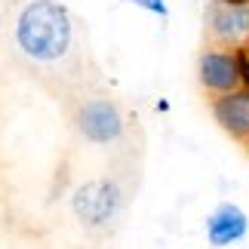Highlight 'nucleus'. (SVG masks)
Segmentation results:
<instances>
[{"label": "nucleus", "instance_id": "f257e3e1", "mask_svg": "<svg viewBox=\"0 0 249 249\" xmlns=\"http://www.w3.org/2000/svg\"><path fill=\"white\" fill-rule=\"evenodd\" d=\"M16 43L28 59L55 62L71 46V16L55 0H31L16 22Z\"/></svg>", "mask_w": 249, "mask_h": 249}, {"label": "nucleus", "instance_id": "f03ea898", "mask_svg": "<svg viewBox=\"0 0 249 249\" xmlns=\"http://www.w3.org/2000/svg\"><path fill=\"white\" fill-rule=\"evenodd\" d=\"M243 74H246V53L243 50H225V46L213 43L200 53L197 77H200V86L209 92V99L228 95V92L246 86Z\"/></svg>", "mask_w": 249, "mask_h": 249}, {"label": "nucleus", "instance_id": "7ed1b4c3", "mask_svg": "<svg viewBox=\"0 0 249 249\" xmlns=\"http://www.w3.org/2000/svg\"><path fill=\"white\" fill-rule=\"evenodd\" d=\"M209 40L225 50H243L249 43V0H215L206 13Z\"/></svg>", "mask_w": 249, "mask_h": 249}, {"label": "nucleus", "instance_id": "20e7f679", "mask_svg": "<svg viewBox=\"0 0 249 249\" xmlns=\"http://www.w3.org/2000/svg\"><path fill=\"white\" fill-rule=\"evenodd\" d=\"M209 108H213L215 123L228 136L249 145V86H240L228 95H215Z\"/></svg>", "mask_w": 249, "mask_h": 249}, {"label": "nucleus", "instance_id": "39448f33", "mask_svg": "<svg viewBox=\"0 0 249 249\" xmlns=\"http://www.w3.org/2000/svg\"><path fill=\"white\" fill-rule=\"evenodd\" d=\"M117 203H120V194L111 181H92V185H83L74 194V213L86 225H105L114 215Z\"/></svg>", "mask_w": 249, "mask_h": 249}, {"label": "nucleus", "instance_id": "423d86ee", "mask_svg": "<svg viewBox=\"0 0 249 249\" xmlns=\"http://www.w3.org/2000/svg\"><path fill=\"white\" fill-rule=\"evenodd\" d=\"M77 126L89 142H114L123 132V120H120V114L111 102L95 99V102H86L80 108Z\"/></svg>", "mask_w": 249, "mask_h": 249}, {"label": "nucleus", "instance_id": "0eeeda50", "mask_svg": "<svg viewBox=\"0 0 249 249\" xmlns=\"http://www.w3.org/2000/svg\"><path fill=\"white\" fill-rule=\"evenodd\" d=\"M249 231V218L240 206L234 203H218L206 218V237L213 246H231L240 243Z\"/></svg>", "mask_w": 249, "mask_h": 249}, {"label": "nucleus", "instance_id": "6e6552de", "mask_svg": "<svg viewBox=\"0 0 249 249\" xmlns=\"http://www.w3.org/2000/svg\"><path fill=\"white\" fill-rule=\"evenodd\" d=\"M129 3H136L139 9H145V13H151V16H160V18L169 16L166 0H129Z\"/></svg>", "mask_w": 249, "mask_h": 249}]
</instances>
